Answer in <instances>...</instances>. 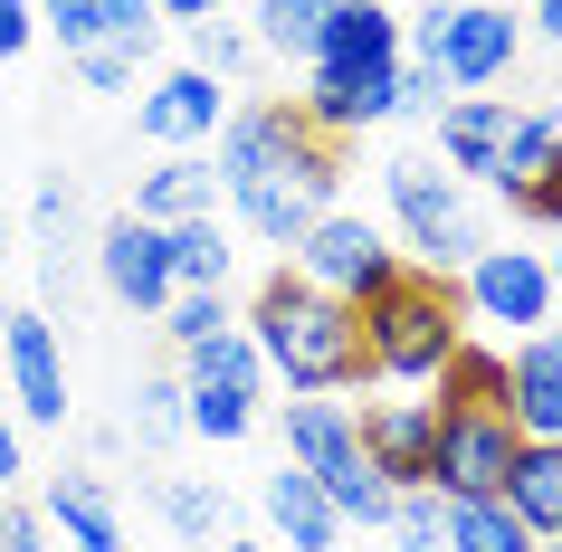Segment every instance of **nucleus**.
<instances>
[{
    "label": "nucleus",
    "mask_w": 562,
    "mask_h": 552,
    "mask_svg": "<svg viewBox=\"0 0 562 552\" xmlns=\"http://www.w3.org/2000/svg\"><path fill=\"white\" fill-rule=\"evenodd\" d=\"M210 172H220V201L238 210V229L267 238V248H296L315 219L334 210V181H344V144L315 134L296 105H238L210 144Z\"/></svg>",
    "instance_id": "1"
},
{
    "label": "nucleus",
    "mask_w": 562,
    "mask_h": 552,
    "mask_svg": "<svg viewBox=\"0 0 562 552\" xmlns=\"http://www.w3.org/2000/svg\"><path fill=\"white\" fill-rule=\"evenodd\" d=\"M238 334L258 343L267 381H286L296 401H334V391H362V381H372V362H362V315L344 295L305 286L296 267H277V277L248 295Z\"/></svg>",
    "instance_id": "2"
},
{
    "label": "nucleus",
    "mask_w": 562,
    "mask_h": 552,
    "mask_svg": "<svg viewBox=\"0 0 562 552\" xmlns=\"http://www.w3.org/2000/svg\"><path fill=\"white\" fill-rule=\"evenodd\" d=\"M362 315V362H372V381H401V391H429V381L448 372V352L468 343V315H458V286L448 277H429V267H401L372 305H353Z\"/></svg>",
    "instance_id": "3"
},
{
    "label": "nucleus",
    "mask_w": 562,
    "mask_h": 552,
    "mask_svg": "<svg viewBox=\"0 0 562 552\" xmlns=\"http://www.w3.org/2000/svg\"><path fill=\"white\" fill-rule=\"evenodd\" d=\"M401 48L439 67L448 95H486L525 58V20H515V0H429L401 20Z\"/></svg>",
    "instance_id": "4"
},
{
    "label": "nucleus",
    "mask_w": 562,
    "mask_h": 552,
    "mask_svg": "<svg viewBox=\"0 0 562 552\" xmlns=\"http://www.w3.org/2000/svg\"><path fill=\"white\" fill-rule=\"evenodd\" d=\"M391 181V219H401V248H411L429 277H458V267L486 248V219H476L468 181L448 172V162H429V153H401V162H382Z\"/></svg>",
    "instance_id": "5"
},
{
    "label": "nucleus",
    "mask_w": 562,
    "mask_h": 552,
    "mask_svg": "<svg viewBox=\"0 0 562 552\" xmlns=\"http://www.w3.org/2000/svg\"><path fill=\"white\" fill-rule=\"evenodd\" d=\"M286 466H305L315 486H325V505L344 523H372L391 515V486L372 476V458H362V429L344 401H286Z\"/></svg>",
    "instance_id": "6"
},
{
    "label": "nucleus",
    "mask_w": 562,
    "mask_h": 552,
    "mask_svg": "<svg viewBox=\"0 0 562 552\" xmlns=\"http://www.w3.org/2000/svg\"><path fill=\"white\" fill-rule=\"evenodd\" d=\"M258 401H267V362L248 334H210V343L181 352V429L210 438V448H229V438L258 429Z\"/></svg>",
    "instance_id": "7"
},
{
    "label": "nucleus",
    "mask_w": 562,
    "mask_h": 552,
    "mask_svg": "<svg viewBox=\"0 0 562 552\" xmlns=\"http://www.w3.org/2000/svg\"><path fill=\"white\" fill-rule=\"evenodd\" d=\"M286 258H296V277H305V286L344 295V305H372V295H382L391 277L411 267L382 229H372V219H353V210H325V219H315V229H305L296 248H286Z\"/></svg>",
    "instance_id": "8"
},
{
    "label": "nucleus",
    "mask_w": 562,
    "mask_h": 552,
    "mask_svg": "<svg viewBox=\"0 0 562 552\" xmlns=\"http://www.w3.org/2000/svg\"><path fill=\"white\" fill-rule=\"evenodd\" d=\"M458 315L468 324H505V334H543V324H553L543 248H476V258L458 267Z\"/></svg>",
    "instance_id": "9"
},
{
    "label": "nucleus",
    "mask_w": 562,
    "mask_h": 552,
    "mask_svg": "<svg viewBox=\"0 0 562 552\" xmlns=\"http://www.w3.org/2000/svg\"><path fill=\"white\" fill-rule=\"evenodd\" d=\"M220 124H229V87H220L210 67H162V77H144V95H134V134L162 144V153H210Z\"/></svg>",
    "instance_id": "10"
},
{
    "label": "nucleus",
    "mask_w": 562,
    "mask_h": 552,
    "mask_svg": "<svg viewBox=\"0 0 562 552\" xmlns=\"http://www.w3.org/2000/svg\"><path fill=\"white\" fill-rule=\"evenodd\" d=\"M515 419L505 409H439V466H429V486L448 505H468V495H505L515 476Z\"/></svg>",
    "instance_id": "11"
},
{
    "label": "nucleus",
    "mask_w": 562,
    "mask_h": 552,
    "mask_svg": "<svg viewBox=\"0 0 562 552\" xmlns=\"http://www.w3.org/2000/svg\"><path fill=\"white\" fill-rule=\"evenodd\" d=\"M0 381H10V401L30 429H58L67 409V352H58V324L38 315V305H10L0 315Z\"/></svg>",
    "instance_id": "12"
},
{
    "label": "nucleus",
    "mask_w": 562,
    "mask_h": 552,
    "mask_svg": "<svg viewBox=\"0 0 562 552\" xmlns=\"http://www.w3.org/2000/svg\"><path fill=\"white\" fill-rule=\"evenodd\" d=\"M95 286L115 295V305H134V315H162V305H172V238L153 229V219H134V210H124V219H105V229H95Z\"/></svg>",
    "instance_id": "13"
},
{
    "label": "nucleus",
    "mask_w": 562,
    "mask_h": 552,
    "mask_svg": "<svg viewBox=\"0 0 562 552\" xmlns=\"http://www.w3.org/2000/svg\"><path fill=\"white\" fill-rule=\"evenodd\" d=\"M353 429H362V458H372V476L391 495L429 486V466H439V401H372Z\"/></svg>",
    "instance_id": "14"
},
{
    "label": "nucleus",
    "mask_w": 562,
    "mask_h": 552,
    "mask_svg": "<svg viewBox=\"0 0 562 552\" xmlns=\"http://www.w3.org/2000/svg\"><path fill=\"white\" fill-rule=\"evenodd\" d=\"M38 523L58 533L67 552H124V505L95 466H58L48 495H38Z\"/></svg>",
    "instance_id": "15"
},
{
    "label": "nucleus",
    "mask_w": 562,
    "mask_h": 552,
    "mask_svg": "<svg viewBox=\"0 0 562 552\" xmlns=\"http://www.w3.org/2000/svg\"><path fill=\"white\" fill-rule=\"evenodd\" d=\"M505 419H515V438H562V324L505 352Z\"/></svg>",
    "instance_id": "16"
},
{
    "label": "nucleus",
    "mask_w": 562,
    "mask_h": 552,
    "mask_svg": "<svg viewBox=\"0 0 562 552\" xmlns=\"http://www.w3.org/2000/svg\"><path fill=\"white\" fill-rule=\"evenodd\" d=\"M411 48H401V10L391 0H334L325 10V48H315V67L325 77H372V67H401Z\"/></svg>",
    "instance_id": "17"
},
{
    "label": "nucleus",
    "mask_w": 562,
    "mask_h": 552,
    "mask_svg": "<svg viewBox=\"0 0 562 552\" xmlns=\"http://www.w3.org/2000/svg\"><path fill=\"white\" fill-rule=\"evenodd\" d=\"M429 124H439V162L458 181H496V153L515 134V95H448Z\"/></svg>",
    "instance_id": "18"
},
{
    "label": "nucleus",
    "mask_w": 562,
    "mask_h": 552,
    "mask_svg": "<svg viewBox=\"0 0 562 552\" xmlns=\"http://www.w3.org/2000/svg\"><path fill=\"white\" fill-rule=\"evenodd\" d=\"M543 181H562V95H543V105H515V134H505L496 181H486V191L525 201V191H543Z\"/></svg>",
    "instance_id": "19"
},
{
    "label": "nucleus",
    "mask_w": 562,
    "mask_h": 552,
    "mask_svg": "<svg viewBox=\"0 0 562 552\" xmlns=\"http://www.w3.org/2000/svg\"><path fill=\"white\" fill-rule=\"evenodd\" d=\"M134 219H153V229L220 219V172H210V153H172V162H153V172L134 181Z\"/></svg>",
    "instance_id": "20"
},
{
    "label": "nucleus",
    "mask_w": 562,
    "mask_h": 552,
    "mask_svg": "<svg viewBox=\"0 0 562 552\" xmlns=\"http://www.w3.org/2000/svg\"><path fill=\"white\" fill-rule=\"evenodd\" d=\"M258 505H267V523L286 533V552H334L344 543V515L325 505V486H315L305 466H277V476L258 486Z\"/></svg>",
    "instance_id": "21"
},
{
    "label": "nucleus",
    "mask_w": 562,
    "mask_h": 552,
    "mask_svg": "<svg viewBox=\"0 0 562 552\" xmlns=\"http://www.w3.org/2000/svg\"><path fill=\"white\" fill-rule=\"evenodd\" d=\"M505 505H515V523H525L533 543H553V533H562V438H525V448H515Z\"/></svg>",
    "instance_id": "22"
},
{
    "label": "nucleus",
    "mask_w": 562,
    "mask_h": 552,
    "mask_svg": "<svg viewBox=\"0 0 562 552\" xmlns=\"http://www.w3.org/2000/svg\"><path fill=\"white\" fill-rule=\"evenodd\" d=\"M153 515L172 523L181 543H220L229 533V495L210 486V476H153Z\"/></svg>",
    "instance_id": "23"
},
{
    "label": "nucleus",
    "mask_w": 562,
    "mask_h": 552,
    "mask_svg": "<svg viewBox=\"0 0 562 552\" xmlns=\"http://www.w3.org/2000/svg\"><path fill=\"white\" fill-rule=\"evenodd\" d=\"M439 552H533V533L515 523V505H505V495H468V505H448Z\"/></svg>",
    "instance_id": "24"
},
{
    "label": "nucleus",
    "mask_w": 562,
    "mask_h": 552,
    "mask_svg": "<svg viewBox=\"0 0 562 552\" xmlns=\"http://www.w3.org/2000/svg\"><path fill=\"white\" fill-rule=\"evenodd\" d=\"M429 391H439V409H505V352L496 343H458Z\"/></svg>",
    "instance_id": "25"
},
{
    "label": "nucleus",
    "mask_w": 562,
    "mask_h": 552,
    "mask_svg": "<svg viewBox=\"0 0 562 552\" xmlns=\"http://www.w3.org/2000/svg\"><path fill=\"white\" fill-rule=\"evenodd\" d=\"M325 10H334V0H258V48H267V58L315 67V48H325Z\"/></svg>",
    "instance_id": "26"
},
{
    "label": "nucleus",
    "mask_w": 562,
    "mask_h": 552,
    "mask_svg": "<svg viewBox=\"0 0 562 552\" xmlns=\"http://www.w3.org/2000/svg\"><path fill=\"white\" fill-rule=\"evenodd\" d=\"M172 238V286H220V277H229V229H220V219H181V229H162Z\"/></svg>",
    "instance_id": "27"
},
{
    "label": "nucleus",
    "mask_w": 562,
    "mask_h": 552,
    "mask_svg": "<svg viewBox=\"0 0 562 552\" xmlns=\"http://www.w3.org/2000/svg\"><path fill=\"white\" fill-rule=\"evenodd\" d=\"M124 438H144V448L191 438V429H181V381L172 372H144V381H134V401H124Z\"/></svg>",
    "instance_id": "28"
},
{
    "label": "nucleus",
    "mask_w": 562,
    "mask_h": 552,
    "mask_svg": "<svg viewBox=\"0 0 562 552\" xmlns=\"http://www.w3.org/2000/svg\"><path fill=\"white\" fill-rule=\"evenodd\" d=\"M382 533L401 552H439V533H448V495L439 486H401L391 495V515H382Z\"/></svg>",
    "instance_id": "29"
},
{
    "label": "nucleus",
    "mask_w": 562,
    "mask_h": 552,
    "mask_svg": "<svg viewBox=\"0 0 562 552\" xmlns=\"http://www.w3.org/2000/svg\"><path fill=\"white\" fill-rule=\"evenodd\" d=\"M229 305H220V286H181L172 295V305H162V334H172V343L181 352H191V343H210V334H229Z\"/></svg>",
    "instance_id": "30"
},
{
    "label": "nucleus",
    "mask_w": 562,
    "mask_h": 552,
    "mask_svg": "<svg viewBox=\"0 0 562 552\" xmlns=\"http://www.w3.org/2000/svg\"><path fill=\"white\" fill-rule=\"evenodd\" d=\"M67 67H77L95 95H124V87H134V67H144V48H124V38H95V48H77Z\"/></svg>",
    "instance_id": "31"
},
{
    "label": "nucleus",
    "mask_w": 562,
    "mask_h": 552,
    "mask_svg": "<svg viewBox=\"0 0 562 552\" xmlns=\"http://www.w3.org/2000/svg\"><path fill=\"white\" fill-rule=\"evenodd\" d=\"M191 48H201V58H191V67H210L220 87H229L238 67L258 58V38H248V30H229V20H210V30H191Z\"/></svg>",
    "instance_id": "32"
},
{
    "label": "nucleus",
    "mask_w": 562,
    "mask_h": 552,
    "mask_svg": "<svg viewBox=\"0 0 562 552\" xmlns=\"http://www.w3.org/2000/svg\"><path fill=\"white\" fill-rule=\"evenodd\" d=\"M30 10H38V30H58V48H67V58L105 38V20H95V0H30Z\"/></svg>",
    "instance_id": "33"
},
{
    "label": "nucleus",
    "mask_w": 562,
    "mask_h": 552,
    "mask_svg": "<svg viewBox=\"0 0 562 552\" xmlns=\"http://www.w3.org/2000/svg\"><path fill=\"white\" fill-rule=\"evenodd\" d=\"M95 20H105V38H124V48H144V58H153V38H162V20H153V0H95Z\"/></svg>",
    "instance_id": "34"
},
{
    "label": "nucleus",
    "mask_w": 562,
    "mask_h": 552,
    "mask_svg": "<svg viewBox=\"0 0 562 552\" xmlns=\"http://www.w3.org/2000/svg\"><path fill=\"white\" fill-rule=\"evenodd\" d=\"M448 105V77L429 58H401V115H439Z\"/></svg>",
    "instance_id": "35"
},
{
    "label": "nucleus",
    "mask_w": 562,
    "mask_h": 552,
    "mask_svg": "<svg viewBox=\"0 0 562 552\" xmlns=\"http://www.w3.org/2000/svg\"><path fill=\"white\" fill-rule=\"evenodd\" d=\"M0 552H48V523H38V505L0 495Z\"/></svg>",
    "instance_id": "36"
},
{
    "label": "nucleus",
    "mask_w": 562,
    "mask_h": 552,
    "mask_svg": "<svg viewBox=\"0 0 562 552\" xmlns=\"http://www.w3.org/2000/svg\"><path fill=\"white\" fill-rule=\"evenodd\" d=\"M20 476H30V438H20V419L0 409V495H20Z\"/></svg>",
    "instance_id": "37"
},
{
    "label": "nucleus",
    "mask_w": 562,
    "mask_h": 552,
    "mask_svg": "<svg viewBox=\"0 0 562 552\" xmlns=\"http://www.w3.org/2000/svg\"><path fill=\"white\" fill-rule=\"evenodd\" d=\"M238 0H153V20H172V30H210V20H229Z\"/></svg>",
    "instance_id": "38"
},
{
    "label": "nucleus",
    "mask_w": 562,
    "mask_h": 552,
    "mask_svg": "<svg viewBox=\"0 0 562 552\" xmlns=\"http://www.w3.org/2000/svg\"><path fill=\"white\" fill-rule=\"evenodd\" d=\"M30 38H38V10H30V0H0V67L20 58Z\"/></svg>",
    "instance_id": "39"
},
{
    "label": "nucleus",
    "mask_w": 562,
    "mask_h": 552,
    "mask_svg": "<svg viewBox=\"0 0 562 552\" xmlns=\"http://www.w3.org/2000/svg\"><path fill=\"white\" fill-rule=\"evenodd\" d=\"M533 30H543V38L562 48V0H533Z\"/></svg>",
    "instance_id": "40"
},
{
    "label": "nucleus",
    "mask_w": 562,
    "mask_h": 552,
    "mask_svg": "<svg viewBox=\"0 0 562 552\" xmlns=\"http://www.w3.org/2000/svg\"><path fill=\"white\" fill-rule=\"evenodd\" d=\"M210 552H267V543H248V533H220V543H210Z\"/></svg>",
    "instance_id": "41"
},
{
    "label": "nucleus",
    "mask_w": 562,
    "mask_h": 552,
    "mask_svg": "<svg viewBox=\"0 0 562 552\" xmlns=\"http://www.w3.org/2000/svg\"><path fill=\"white\" fill-rule=\"evenodd\" d=\"M543 277H553V305H562V248H543Z\"/></svg>",
    "instance_id": "42"
},
{
    "label": "nucleus",
    "mask_w": 562,
    "mask_h": 552,
    "mask_svg": "<svg viewBox=\"0 0 562 552\" xmlns=\"http://www.w3.org/2000/svg\"><path fill=\"white\" fill-rule=\"evenodd\" d=\"M0 248H10V210H0Z\"/></svg>",
    "instance_id": "43"
},
{
    "label": "nucleus",
    "mask_w": 562,
    "mask_h": 552,
    "mask_svg": "<svg viewBox=\"0 0 562 552\" xmlns=\"http://www.w3.org/2000/svg\"><path fill=\"white\" fill-rule=\"evenodd\" d=\"M533 552H562V533H553V543H533Z\"/></svg>",
    "instance_id": "44"
},
{
    "label": "nucleus",
    "mask_w": 562,
    "mask_h": 552,
    "mask_svg": "<svg viewBox=\"0 0 562 552\" xmlns=\"http://www.w3.org/2000/svg\"><path fill=\"white\" fill-rule=\"evenodd\" d=\"M515 10H533V0H515Z\"/></svg>",
    "instance_id": "45"
}]
</instances>
